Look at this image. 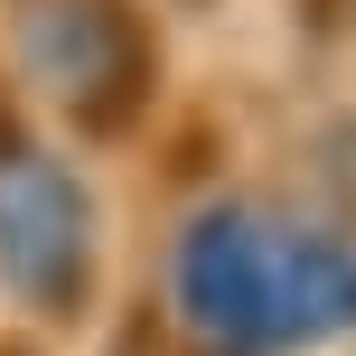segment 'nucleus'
Wrapping results in <instances>:
<instances>
[{"label": "nucleus", "mask_w": 356, "mask_h": 356, "mask_svg": "<svg viewBox=\"0 0 356 356\" xmlns=\"http://www.w3.org/2000/svg\"><path fill=\"white\" fill-rule=\"evenodd\" d=\"M178 309L216 347L356 338V244L319 225H282L263 207H207L178 234Z\"/></svg>", "instance_id": "nucleus-1"}, {"label": "nucleus", "mask_w": 356, "mask_h": 356, "mask_svg": "<svg viewBox=\"0 0 356 356\" xmlns=\"http://www.w3.org/2000/svg\"><path fill=\"white\" fill-rule=\"evenodd\" d=\"M94 272V197L47 150H0V282L29 309L66 319Z\"/></svg>", "instance_id": "nucleus-2"}, {"label": "nucleus", "mask_w": 356, "mask_h": 356, "mask_svg": "<svg viewBox=\"0 0 356 356\" xmlns=\"http://www.w3.org/2000/svg\"><path fill=\"white\" fill-rule=\"evenodd\" d=\"M10 29H19V66L85 122H113L150 75V38L131 0H19Z\"/></svg>", "instance_id": "nucleus-3"}]
</instances>
